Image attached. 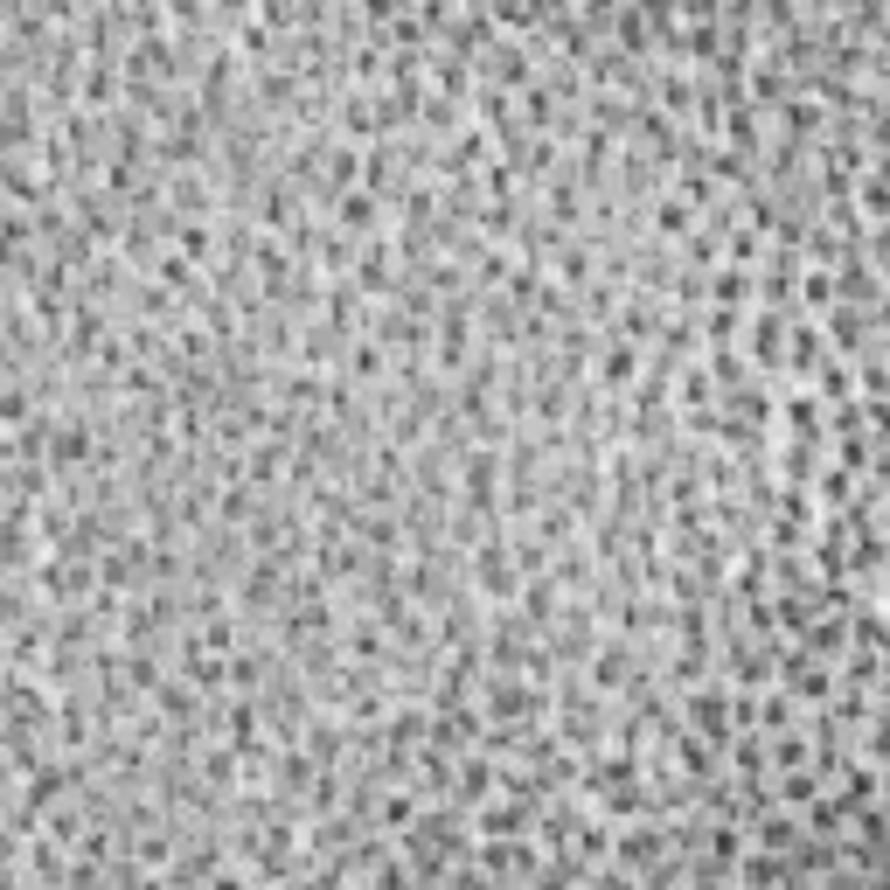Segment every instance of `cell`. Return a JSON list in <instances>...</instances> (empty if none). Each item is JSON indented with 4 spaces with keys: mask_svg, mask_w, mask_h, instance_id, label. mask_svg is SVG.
I'll use <instances>...</instances> for the list:
<instances>
[{
    "mask_svg": "<svg viewBox=\"0 0 890 890\" xmlns=\"http://www.w3.org/2000/svg\"><path fill=\"white\" fill-rule=\"evenodd\" d=\"M355 286H362V293H390V286H397V258H390V244H383V237L362 251V265H355Z\"/></svg>",
    "mask_w": 890,
    "mask_h": 890,
    "instance_id": "2",
    "label": "cell"
},
{
    "mask_svg": "<svg viewBox=\"0 0 890 890\" xmlns=\"http://www.w3.org/2000/svg\"><path fill=\"white\" fill-rule=\"evenodd\" d=\"M654 223H661V237H689V195H661Z\"/></svg>",
    "mask_w": 890,
    "mask_h": 890,
    "instance_id": "4",
    "label": "cell"
},
{
    "mask_svg": "<svg viewBox=\"0 0 890 890\" xmlns=\"http://www.w3.org/2000/svg\"><path fill=\"white\" fill-rule=\"evenodd\" d=\"M633 376H640V348H633V341H612V348L598 355V383H605V390H633Z\"/></svg>",
    "mask_w": 890,
    "mask_h": 890,
    "instance_id": "3",
    "label": "cell"
},
{
    "mask_svg": "<svg viewBox=\"0 0 890 890\" xmlns=\"http://www.w3.org/2000/svg\"><path fill=\"white\" fill-rule=\"evenodd\" d=\"M473 585H480L487 598H515L522 564H508V536H487V543L473 550Z\"/></svg>",
    "mask_w": 890,
    "mask_h": 890,
    "instance_id": "1",
    "label": "cell"
},
{
    "mask_svg": "<svg viewBox=\"0 0 890 890\" xmlns=\"http://www.w3.org/2000/svg\"><path fill=\"white\" fill-rule=\"evenodd\" d=\"M369 7V21H390V14H404V0H362Z\"/></svg>",
    "mask_w": 890,
    "mask_h": 890,
    "instance_id": "5",
    "label": "cell"
}]
</instances>
